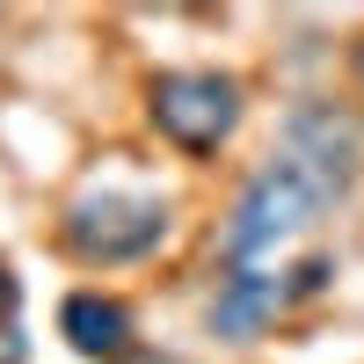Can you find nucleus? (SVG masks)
<instances>
[{"mask_svg": "<svg viewBox=\"0 0 364 364\" xmlns=\"http://www.w3.org/2000/svg\"><path fill=\"white\" fill-rule=\"evenodd\" d=\"M328 204L336 197H328L299 161L269 154L248 182H240V197H233L226 226H219V269H262V255H277L284 240H299Z\"/></svg>", "mask_w": 364, "mask_h": 364, "instance_id": "1", "label": "nucleus"}, {"mask_svg": "<svg viewBox=\"0 0 364 364\" xmlns=\"http://www.w3.org/2000/svg\"><path fill=\"white\" fill-rule=\"evenodd\" d=\"M161 240H168V204L146 190H80L58 211V248L87 269L146 262Z\"/></svg>", "mask_w": 364, "mask_h": 364, "instance_id": "2", "label": "nucleus"}, {"mask_svg": "<svg viewBox=\"0 0 364 364\" xmlns=\"http://www.w3.org/2000/svg\"><path fill=\"white\" fill-rule=\"evenodd\" d=\"M146 117L154 132L175 139L182 154H219L240 124V80L219 73V66H182V73H161L146 87Z\"/></svg>", "mask_w": 364, "mask_h": 364, "instance_id": "3", "label": "nucleus"}, {"mask_svg": "<svg viewBox=\"0 0 364 364\" xmlns=\"http://www.w3.org/2000/svg\"><path fill=\"white\" fill-rule=\"evenodd\" d=\"M277 154L299 161L336 204L357 190V124L336 102H291L284 109V132H277Z\"/></svg>", "mask_w": 364, "mask_h": 364, "instance_id": "4", "label": "nucleus"}, {"mask_svg": "<svg viewBox=\"0 0 364 364\" xmlns=\"http://www.w3.org/2000/svg\"><path fill=\"white\" fill-rule=\"evenodd\" d=\"M284 306H291V284L277 269H219V291H211V306H204V328L226 336V343H255Z\"/></svg>", "mask_w": 364, "mask_h": 364, "instance_id": "5", "label": "nucleus"}, {"mask_svg": "<svg viewBox=\"0 0 364 364\" xmlns=\"http://www.w3.org/2000/svg\"><path fill=\"white\" fill-rule=\"evenodd\" d=\"M58 336L87 364H124L132 357V306L109 299V291H73L66 306H58Z\"/></svg>", "mask_w": 364, "mask_h": 364, "instance_id": "6", "label": "nucleus"}, {"mask_svg": "<svg viewBox=\"0 0 364 364\" xmlns=\"http://www.w3.org/2000/svg\"><path fill=\"white\" fill-rule=\"evenodd\" d=\"M284 284H291V299H321L328 284H336V255H306V262H291Z\"/></svg>", "mask_w": 364, "mask_h": 364, "instance_id": "7", "label": "nucleus"}, {"mask_svg": "<svg viewBox=\"0 0 364 364\" xmlns=\"http://www.w3.org/2000/svg\"><path fill=\"white\" fill-rule=\"evenodd\" d=\"M22 306V284H15V269H8V255H0V321H8Z\"/></svg>", "mask_w": 364, "mask_h": 364, "instance_id": "8", "label": "nucleus"}, {"mask_svg": "<svg viewBox=\"0 0 364 364\" xmlns=\"http://www.w3.org/2000/svg\"><path fill=\"white\" fill-rule=\"evenodd\" d=\"M124 364H190V357H175V350H132Z\"/></svg>", "mask_w": 364, "mask_h": 364, "instance_id": "9", "label": "nucleus"}, {"mask_svg": "<svg viewBox=\"0 0 364 364\" xmlns=\"http://www.w3.org/2000/svg\"><path fill=\"white\" fill-rule=\"evenodd\" d=\"M0 364H22V343L8 336V343H0Z\"/></svg>", "mask_w": 364, "mask_h": 364, "instance_id": "10", "label": "nucleus"}, {"mask_svg": "<svg viewBox=\"0 0 364 364\" xmlns=\"http://www.w3.org/2000/svg\"><path fill=\"white\" fill-rule=\"evenodd\" d=\"M350 66H357V87H364V44H357V51H350Z\"/></svg>", "mask_w": 364, "mask_h": 364, "instance_id": "11", "label": "nucleus"}]
</instances>
